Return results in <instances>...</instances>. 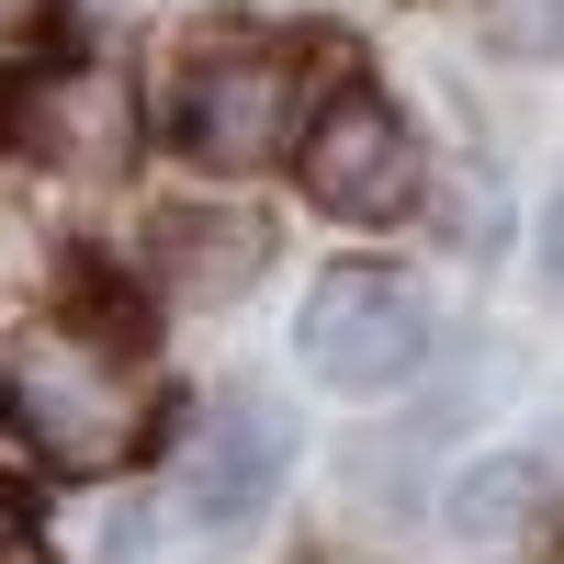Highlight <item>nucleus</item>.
<instances>
[{
	"instance_id": "nucleus-1",
	"label": "nucleus",
	"mask_w": 564,
	"mask_h": 564,
	"mask_svg": "<svg viewBox=\"0 0 564 564\" xmlns=\"http://www.w3.org/2000/svg\"><path fill=\"white\" fill-rule=\"evenodd\" d=\"M12 417L34 452L57 463H124L148 441V361H135L102 316H34L12 339Z\"/></svg>"
},
{
	"instance_id": "nucleus-2",
	"label": "nucleus",
	"mask_w": 564,
	"mask_h": 564,
	"mask_svg": "<svg viewBox=\"0 0 564 564\" xmlns=\"http://www.w3.org/2000/svg\"><path fill=\"white\" fill-rule=\"evenodd\" d=\"M305 361H316L339 395H395V384H417V361H430V305H417V282L384 271V260L316 271V294H305Z\"/></svg>"
},
{
	"instance_id": "nucleus-3",
	"label": "nucleus",
	"mask_w": 564,
	"mask_h": 564,
	"mask_svg": "<svg viewBox=\"0 0 564 564\" xmlns=\"http://www.w3.org/2000/svg\"><path fill=\"white\" fill-rule=\"evenodd\" d=\"M294 170H305V204L339 215V226H395V215H417V181H430L406 113L384 90H327L305 148H294Z\"/></svg>"
},
{
	"instance_id": "nucleus-4",
	"label": "nucleus",
	"mask_w": 564,
	"mask_h": 564,
	"mask_svg": "<svg viewBox=\"0 0 564 564\" xmlns=\"http://www.w3.org/2000/svg\"><path fill=\"white\" fill-rule=\"evenodd\" d=\"M282 463H294L282 406H271V395H215V406L193 417V441H181V463H170V520H193L204 542L260 531Z\"/></svg>"
},
{
	"instance_id": "nucleus-5",
	"label": "nucleus",
	"mask_w": 564,
	"mask_h": 564,
	"mask_svg": "<svg viewBox=\"0 0 564 564\" xmlns=\"http://www.w3.org/2000/svg\"><path fill=\"white\" fill-rule=\"evenodd\" d=\"M181 148L204 170H260L294 148V57L282 45H204L181 68Z\"/></svg>"
},
{
	"instance_id": "nucleus-6",
	"label": "nucleus",
	"mask_w": 564,
	"mask_h": 564,
	"mask_svg": "<svg viewBox=\"0 0 564 564\" xmlns=\"http://www.w3.org/2000/svg\"><path fill=\"white\" fill-rule=\"evenodd\" d=\"M553 520H564V452H553V441L486 452L475 475L452 486V531L475 542V553H531Z\"/></svg>"
},
{
	"instance_id": "nucleus-7",
	"label": "nucleus",
	"mask_w": 564,
	"mask_h": 564,
	"mask_svg": "<svg viewBox=\"0 0 564 564\" xmlns=\"http://www.w3.org/2000/svg\"><path fill=\"white\" fill-rule=\"evenodd\" d=\"M23 148L57 159L68 181H113V170L135 159V102H124V79H45L34 113H23Z\"/></svg>"
},
{
	"instance_id": "nucleus-8",
	"label": "nucleus",
	"mask_w": 564,
	"mask_h": 564,
	"mask_svg": "<svg viewBox=\"0 0 564 564\" xmlns=\"http://www.w3.org/2000/svg\"><path fill=\"white\" fill-rule=\"evenodd\" d=\"M486 45H508V57H564V0H486Z\"/></svg>"
},
{
	"instance_id": "nucleus-9",
	"label": "nucleus",
	"mask_w": 564,
	"mask_h": 564,
	"mask_svg": "<svg viewBox=\"0 0 564 564\" xmlns=\"http://www.w3.org/2000/svg\"><path fill=\"white\" fill-rule=\"evenodd\" d=\"M34 23H45V0H0V57H12V45H23Z\"/></svg>"
},
{
	"instance_id": "nucleus-10",
	"label": "nucleus",
	"mask_w": 564,
	"mask_h": 564,
	"mask_svg": "<svg viewBox=\"0 0 564 564\" xmlns=\"http://www.w3.org/2000/svg\"><path fill=\"white\" fill-rule=\"evenodd\" d=\"M23 553V497H12V475H0V564Z\"/></svg>"
},
{
	"instance_id": "nucleus-11",
	"label": "nucleus",
	"mask_w": 564,
	"mask_h": 564,
	"mask_svg": "<svg viewBox=\"0 0 564 564\" xmlns=\"http://www.w3.org/2000/svg\"><path fill=\"white\" fill-rule=\"evenodd\" d=\"M542 260H553V282H564V204H553V226H542Z\"/></svg>"
}]
</instances>
